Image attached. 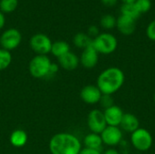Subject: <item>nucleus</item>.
<instances>
[{
  "label": "nucleus",
  "mask_w": 155,
  "mask_h": 154,
  "mask_svg": "<svg viewBox=\"0 0 155 154\" xmlns=\"http://www.w3.org/2000/svg\"><path fill=\"white\" fill-rule=\"evenodd\" d=\"M125 75L123 70L112 66L104 70L97 77L96 86L103 94L113 95L118 92L124 84Z\"/></svg>",
  "instance_id": "nucleus-1"
},
{
  "label": "nucleus",
  "mask_w": 155,
  "mask_h": 154,
  "mask_svg": "<svg viewBox=\"0 0 155 154\" xmlns=\"http://www.w3.org/2000/svg\"><path fill=\"white\" fill-rule=\"evenodd\" d=\"M81 150L80 140L69 133H56L49 142L51 154H79Z\"/></svg>",
  "instance_id": "nucleus-2"
},
{
  "label": "nucleus",
  "mask_w": 155,
  "mask_h": 154,
  "mask_svg": "<svg viewBox=\"0 0 155 154\" xmlns=\"http://www.w3.org/2000/svg\"><path fill=\"white\" fill-rule=\"evenodd\" d=\"M51 64L52 62L47 55L36 54L29 63V73L33 77L37 79L48 77L51 75Z\"/></svg>",
  "instance_id": "nucleus-3"
},
{
  "label": "nucleus",
  "mask_w": 155,
  "mask_h": 154,
  "mask_svg": "<svg viewBox=\"0 0 155 154\" xmlns=\"http://www.w3.org/2000/svg\"><path fill=\"white\" fill-rule=\"evenodd\" d=\"M92 45L98 52V54H111L116 50L118 42L114 34L109 33H102L93 39Z\"/></svg>",
  "instance_id": "nucleus-4"
},
{
  "label": "nucleus",
  "mask_w": 155,
  "mask_h": 154,
  "mask_svg": "<svg viewBox=\"0 0 155 154\" xmlns=\"http://www.w3.org/2000/svg\"><path fill=\"white\" fill-rule=\"evenodd\" d=\"M132 145L139 152H147L153 146V139L151 133L145 128H139L131 133Z\"/></svg>",
  "instance_id": "nucleus-5"
},
{
  "label": "nucleus",
  "mask_w": 155,
  "mask_h": 154,
  "mask_svg": "<svg viewBox=\"0 0 155 154\" xmlns=\"http://www.w3.org/2000/svg\"><path fill=\"white\" fill-rule=\"evenodd\" d=\"M30 47L32 50L39 55H46L51 53V48L53 42L45 34H35L30 39Z\"/></svg>",
  "instance_id": "nucleus-6"
},
{
  "label": "nucleus",
  "mask_w": 155,
  "mask_h": 154,
  "mask_svg": "<svg viewBox=\"0 0 155 154\" xmlns=\"http://www.w3.org/2000/svg\"><path fill=\"white\" fill-rule=\"evenodd\" d=\"M22 42V34L15 28L5 30L0 36V44L3 49L7 51L17 48Z\"/></svg>",
  "instance_id": "nucleus-7"
},
{
  "label": "nucleus",
  "mask_w": 155,
  "mask_h": 154,
  "mask_svg": "<svg viewBox=\"0 0 155 154\" xmlns=\"http://www.w3.org/2000/svg\"><path fill=\"white\" fill-rule=\"evenodd\" d=\"M87 125L91 133L101 134V133L107 126L104 112L98 109L91 111L87 116Z\"/></svg>",
  "instance_id": "nucleus-8"
},
{
  "label": "nucleus",
  "mask_w": 155,
  "mask_h": 154,
  "mask_svg": "<svg viewBox=\"0 0 155 154\" xmlns=\"http://www.w3.org/2000/svg\"><path fill=\"white\" fill-rule=\"evenodd\" d=\"M100 135L104 144L113 147L118 145L121 143L123 139V131L120 127L107 125Z\"/></svg>",
  "instance_id": "nucleus-9"
},
{
  "label": "nucleus",
  "mask_w": 155,
  "mask_h": 154,
  "mask_svg": "<svg viewBox=\"0 0 155 154\" xmlns=\"http://www.w3.org/2000/svg\"><path fill=\"white\" fill-rule=\"evenodd\" d=\"M103 93L96 85L89 84L84 86L80 92V97L87 104H96L100 102Z\"/></svg>",
  "instance_id": "nucleus-10"
},
{
  "label": "nucleus",
  "mask_w": 155,
  "mask_h": 154,
  "mask_svg": "<svg viewBox=\"0 0 155 154\" xmlns=\"http://www.w3.org/2000/svg\"><path fill=\"white\" fill-rule=\"evenodd\" d=\"M99 60V54L93 45L83 50L80 57V64L86 69H93L96 66Z\"/></svg>",
  "instance_id": "nucleus-11"
},
{
  "label": "nucleus",
  "mask_w": 155,
  "mask_h": 154,
  "mask_svg": "<svg viewBox=\"0 0 155 154\" xmlns=\"http://www.w3.org/2000/svg\"><path fill=\"white\" fill-rule=\"evenodd\" d=\"M124 114V113L123 112L122 108L115 104H114L113 106H111L104 111L105 122L108 126L119 127Z\"/></svg>",
  "instance_id": "nucleus-12"
},
{
  "label": "nucleus",
  "mask_w": 155,
  "mask_h": 154,
  "mask_svg": "<svg viewBox=\"0 0 155 154\" xmlns=\"http://www.w3.org/2000/svg\"><path fill=\"white\" fill-rule=\"evenodd\" d=\"M116 27L124 35H131L136 29V20L121 15L116 18Z\"/></svg>",
  "instance_id": "nucleus-13"
},
{
  "label": "nucleus",
  "mask_w": 155,
  "mask_h": 154,
  "mask_svg": "<svg viewBox=\"0 0 155 154\" xmlns=\"http://www.w3.org/2000/svg\"><path fill=\"white\" fill-rule=\"evenodd\" d=\"M119 127H121L122 131L133 133L134 131L140 128V122L136 115L131 113H127L124 114Z\"/></svg>",
  "instance_id": "nucleus-14"
},
{
  "label": "nucleus",
  "mask_w": 155,
  "mask_h": 154,
  "mask_svg": "<svg viewBox=\"0 0 155 154\" xmlns=\"http://www.w3.org/2000/svg\"><path fill=\"white\" fill-rule=\"evenodd\" d=\"M59 65L67 71H73L76 69L80 64V58L74 53L68 52L64 55L58 58Z\"/></svg>",
  "instance_id": "nucleus-15"
},
{
  "label": "nucleus",
  "mask_w": 155,
  "mask_h": 154,
  "mask_svg": "<svg viewBox=\"0 0 155 154\" xmlns=\"http://www.w3.org/2000/svg\"><path fill=\"white\" fill-rule=\"evenodd\" d=\"M27 133L21 129L15 130L10 135V143L15 148H21L25 146L27 143Z\"/></svg>",
  "instance_id": "nucleus-16"
},
{
  "label": "nucleus",
  "mask_w": 155,
  "mask_h": 154,
  "mask_svg": "<svg viewBox=\"0 0 155 154\" xmlns=\"http://www.w3.org/2000/svg\"><path fill=\"white\" fill-rule=\"evenodd\" d=\"M84 143L85 148L88 149H93V150H100V148L102 147L103 141L101 138L100 134L97 133H90L89 134H87L84 139Z\"/></svg>",
  "instance_id": "nucleus-17"
},
{
  "label": "nucleus",
  "mask_w": 155,
  "mask_h": 154,
  "mask_svg": "<svg viewBox=\"0 0 155 154\" xmlns=\"http://www.w3.org/2000/svg\"><path fill=\"white\" fill-rule=\"evenodd\" d=\"M70 52V45L67 42L65 41H55L52 44L51 48V53L53 54L54 56L60 58L61 56L64 55Z\"/></svg>",
  "instance_id": "nucleus-18"
},
{
  "label": "nucleus",
  "mask_w": 155,
  "mask_h": 154,
  "mask_svg": "<svg viewBox=\"0 0 155 154\" xmlns=\"http://www.w3.org/2000/svg\"><path fill=\"white\" fill-rule=\"evenodd\" d=\"M73 41L76 47L81 48L83 50L89 47L93 44V39L85 33H77L74 36Z\"/></svg>",
  "instance_id": "nucleus-19"
},
{
  "label": "nucleus",
  "mask_w": 155,
  "mask_h": 154,
  "mask_svg": "<svg viewBox=\"0 0 155 154\" xmlns=\"http://www.w3.org/2000/svg\"><path fill=\"white\" fill-rule=\"evenodd\" d=\"M121 13L123 15H125V16H128V17H131L134 20H136L137 18L140 17L141 14L140 12L138 11L136 5L134 3H132V4H124L122 6H121Z\"/></svg>",
  "instance_id": "nucleus-20"
},
{
  "label": "nucleus",
  "mask_w": 155,
  "mask_h": 154,
  "mask_svg": "<svg viewBox=\"0 0 155 154\" xmlns=\"http://www.w3.org/2000/svg\"><path fill=\"white\" fill-rule=\"evenodd\" d=\"M18 5V0H0V11L3 14L14 12Z\"/></svg>",
  "instance_id": "nucleus-21"
},
{
  "label": "nucleus",
  "mask_w": 155,
  "mask_h": 154,
  "mask_svg": "<svg viewBox=\"0 0 155 154\" xmlns=\"http://www.w3.org/2000/svg\"><path fill=\"white\" fill-rule=\"evenodd\" d=\"M12 62V54L10 51L0 48V71L6 69Z\"/></svg>",
  "instance_id": "nucleus-22"
},
{
  "label": "nucleus",
  "mask_w": 155,
  "mask_h": 154,
  "mask_svg": "<svg viewBox=\"0 0 155 154\" xmlns=\"http://www.w3.org/2000/svg\"><path fill=\"white\" fill-rule=\"evenodd\" d=\"M100 25L104 29H113L116 26V18L113 15H104L101 17Z\"/></svg>",
  "instance_id": "nucleus-23"
},
{
  "label": "nucleus",
  "mask_w": 155,
  "mask_h": 154,
  "mask_svg": "<svg viewBox=\"0 0 155 154\" xmlns=\"http://www.w3.org/2000/svg\"><path fill=\"white\" fill-rule=\"evenodd\" d=\"M134 4L137 7L138 11L140 12V14L147 13L152 8L151 0H136L134 2Z\"/></svg>",
  "instance_id": "nucleus-24"
},
{
  "label": "nucleus",
  "mask_w": 155,
  "mask_h": 154,
  "mask_svg": "<svg viewBox=\"0 0 155 154\" xmlns=\"http://www.w3.org/2000/svg\"><path fill=\"white\" fill-rule=\"evenodd\" d=\"M99 103L104 110L114 104V98L112 97V95H108V94H103Z\"/></svg>",
  "instance_id": "nucleus-25"
},
{
  "label": "nucleus",
  "mask_w": 155,
  "mask_h": 154,
  "mask_svg": "<svg viewBox=\"0 0 155 154\" xmlns=\"http://www.w3.org/2000/svg\"><path fill=\"white\" fill-rule=\"evenodd\" d=\"M146 35L150 40L155 41V20L152 21L148 25L146 28Z\"/></svg>",
  "instance_id": "nucleus-26"
},
{
  "label": "nucleus",
  "mask_w": 155,
  "mask_h": 154,
  "mask_svg": "<svg viewBox=\"0 0 155 154\" xmlns=\"http://www.w3.org/2000/svg\"><path fill=\"white\" fill-rule=\"evenodd\" d=\"M99 28L96 25H90L87 29V34L92 38H95L98 34H99Z\"/></svg>",
  "instance_id": "nucleus-27"
},
{
  "label": "nucleus",
  "mask_w": 155,
  "mask_h": 154,
  "mask_svg": "<svg viewBox=\"0 0 155 154\" xmlns=\"http://www.w3.org/2000/svg\"><path fill=\"white\" fill-rule=\"evenodd\" d=\"M79 154H102L100 152V151L98 150H93V149H88V148H84L82 149Z\"/></svg>",
  "instance_id": "nucleus-28"
},
{
  "label": "nucleus",
  "mask_w": 155,
  "mask_h": 154,
  "mask_svg": "<svg viewBox=\"0 0 155 154\" xmlns=\"http://www.w3.org/2000/svg\"><path fill=\"white\" fill-rule=\"evenodd\" d=\"M101 2L105 5V6H114L116 4H117V2H118V0H101Z\"/></svg>",
  "instance_id": "nucleus-29"
},
{
  "label": "nucleus",
  "mask_w": 155,
  "mask_h": 154,
  "mask_svg": "<svg viewBox=\"0 0 155 154\" xmlns=\"http://www.w3.org/2000/svg\"><path fill=\"white\" fill-rule=\"evenodd\" d=\"M5 24V15H4V14L0 11V30L4 27Z\"/></svg>",
  "instance_id": "nucleus-30"
},
{
  "label": "nucleus",
  "mask_w": 155,
  "mask_h": 154,
  "mask_svg": "<svg viewBox=\"0 0 155 154\" xmlns=\"http://www.w3.org/2000/svg\"><path fill=\"white\" fill-rule=\"evenodd\" d=\"M104 154H120L119 153V152L116 150V149H114V148H109V149H107Z\"/></svg>",
  "instance_id": "nucleus-31"
},
{
  "label": "nucleus",
  "mask_w": 155,
  "mask_h": 154,
  "mask_svg": "<svg viewBox=\"0 0 155 154\" xmlns=\"http://www.w3.org/2000/svg\"><path fill=\"white\" fill-rule=\"evenodd\" d=\"M124 4H132V3H134L136 0H122Z\"/></svg>",
  "instance_id": "nucleus-32"
},
{
  "label": "nucleus",
  "mask_w": 155,
  "mask_h": 154,
  "mask_svg": "<svg viewBox=\"0 0 155 154\" xmlns=\"http://www.w3.org/2000/svg\"><path fill=\"white\" fill-rule=\"evenodd\" d=\"M153 101H154V103H155V93H154V95H153Z\"/></svg>",
  "instance_id": "nucleus-33"
}]
</instances>
